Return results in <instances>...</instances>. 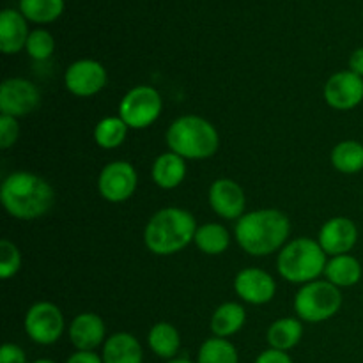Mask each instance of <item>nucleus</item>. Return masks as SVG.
<instances>
[{"label":"nucleus","instance_id":"nucleus-1","mask_svg":"<svg viewBox=\"0 0 363 363\" xmlns=\"http://www.w3.org/2000/svg\"><path fill=\"white\" fill-rule=\"evenodd\" d=\"M0 201L11 216L34 220L46 215L55 202V191L43 177L30 172H14L4 179Z\"/></svg>","mask_w":363,"mask_h":363},{"label":"nucleus","instance_id":"nucleus-2","mask_svg":"<svg viewBox=\"0 0 363 363\" xmlns=\"http://www.w3.org/2000/svg\"><path fill=\"white\" fill-rule=\"evenodd\" d=\"M291 233L289 218L279 209H259L247 213L236 223V240L247 254H273L286 243Z\"/></svg>","mask_w":363,"mask_h":363},{"label":"nucleus","instance_id":"nucleus-3","mask_svg":"<svg viewBox=\"0 0 363 363\" xmlns=\"http://www.w3.org/2000/svg\"><path fill=\"white\" fill-rule=\"evenodd\" d=\"M197 222L181 208H165L156 213L145 227V247L156 255H170L183 250L195 240Z\"/></svg>","mask_w":363,"mask_h":363},{"label":"nucleus","instance_id":"nucleus-4","mask_svg":"<svg viewBox=\"0 0 363 363\" xmlns=\"http://www.w3.org/2000/svg\"><path fill=\"white\" fill-rule=\"evenodd\" d=\"M170 151L184 160H206L218 149L220 138L209 121L197 116H184L174 121L167 131Z\"/></svg>","mask_w":363,"mask_h":363},{"label":"nucleus","instance_id":"nucleus-5","mask_svg":"<svg viewBox=\"0 0 363 363\" xmlns=\"http://www.w3.org/2000/svg\"><path fill=\"white\" fill-rule=\"evenodd\" d=\"M277 268L287 282L308 284L325 273L326 254L315 241L298 238L282 248Z\"/></svg>","mask_w":363,"mask_h":363},{"label":"nucleus","instance_id":"nucleus-6","mask_svg":"<svg viewBox=\"0 0 363 363\" xmlns=\"http://www.w3.org/2000/svg\"><path fill=\"white\" fill-rule=\"evenodd\" d=\"M342 294L332 282H308L294 298V311L307 323H321L340 311Z\"/></svg>","mask_w":363,"mask_h":363},{"label":"nucleus","instance_id":"nucleus-7","mask_svg":"<svg viewBox=\"0 0 363 363\" xmlns=\"http://www.w3.org/2000/svg\"><path fill=\"white\" fill-rule=\"evenodd\" d=\"M162 113V96L149 85H140L128 92L119 105V117L128 128L142 130L155 123Z\"/></svg>","mask_w":363,"mask_h":363},{"label":"nucleus","instance_id":"nucleus-8","mask_svg":"<svg viewBox=\"0 0 363 363\" xmlns=\"http://www.w3.org/2000/svg\"><path fill=\"white\" fill-rule=\"evenodd\" d=\"M25 332L41 346H50L60 339L64 332V315L57 305L39 301L28 308L25 315Z\"/></svg>","mask_w":363,"mask_h":363},{"label":"nucleus","instance_id":"nucleus-9","mask_svg":"<svg viewBox=\"0 0 363 363\" xmlns=\"http://www.w3.org/2000/svg\"><path fill=\"white\" fill-rule=\"evenodd\" d=\"M39 101V89L25 78H7L0 87V110L4 116H27L38 108Z\"/></svg>","mask_w":363,"mask_h":363},{"label":"nucleus","instance_id":"nucleus-10","mask_svg":"<svg viewBox=\"0 0 363 363\" xmlns=\"http://www.w3.org/2000/svg\"><path fill=\"white\" fill-rule=\"evenodd\" d=\"M137 172L131 163L112 162L99 174V194L108 202H124L137 190Z\"/></svg>","mask_w":363,"mask_h":363},{"label":"nucleus","instance_id":"nucleus-11","mask_svg":"<svg viewBox=\"0 0 363 363\" xmlns=\"http://www.w3.org/2000/svg\"><path fill=\"white\" fill-rule=\"evenodd\" d=\"M64 84L71 94L89 98V96L98 94L106 85V69L96 60H77L67 67L64 74Z\"/></svg>","mask_w":363,"mask_h":363},{"label":"nucleus","instance_id":"nucleus-12","mask_svg":"<svg viewBox=\"0 0 363 363\" xmlns=\"http://www.w3.org/2000/svg\"><path fill=\"white\" fill-rule=\"evenodd\" d=\"M325 99L332 108H354L363 101V78L353 71L335 73L326 82Z\"/></svg>","mask_w":363,"mask_h":363},{"label":"nucleus","instance_id":"nucleus-13","mask_svg":"<svg viewBox=\"0 0 363 363\" xmlns=\"http://www.w3.org/2000/svg\"><path fill=\"white\" fill-rule=\"evenodd\" d=\"M234 289L238 296L252 305H264L275 296V280L269 273L259 268L241 269L234 280Z\"/></svg>","mask_w":363,"mask_h":363},{"label":"nucleus","instance_id":"nucleus-14","mask_svg":"<svg viewBox=\"0 0 363 363\" xmlns=\"http://www.w3.org/2000/svg\"><path fill=\"white\" fill-rule=\"evenodd\" d=\"M358 241V229L353 220L337 216V218L328 220L319 230V241L325 254L333 255H346L347 252L353 250Z\"/></svg>","mask_w":363,"mask_h":363},{"label":"nucleus","instance_id":"nucleus-15","mask_svg":"<svg viewBox=\"0 0 363 363\" xmlns=\"http://www.w3.org/2000/svg\"><path fill=\"white\" fill-rule=\"evenodd\" d=\"M209 204L222 218H241L245 211L243 188L233 179H216L209 188Z\"/></svg>","mask_w":363,"mask_h":363},{"label":"nucleus","instance_id":"nucleus-16","mask_svg":"<svg viewBox=\"0 0 363 363\" xmlns=\"http://www.w3.org/2000/svg\"><path fill=\"white\" fill-rule=\"evenodd\" d=\"M69 339L78 351H94L105 340V323L91 312L77 315L71 323Z\"/></svg>","mask_w":363,"mask_h":363},{"label":"nucleus","instance_id":"nucleus-17","mask_svg":"<svg viewBox=\"0 0 363 363\" xmlns=\"http://www.w3.org/2000/svg\"><path fill=\"white\" fill-rule=\"evenodd\" d=\"M27 18L14 9H4L0 13V50L4 53H18L28 41Z\"/></svg>","mask_w":363,"mask_h":363},{"label":"nucleus","instance_id":"nucleus-18","mask_svg":"<svg viewBox=\"0 0 363 363\" xmlns=\"http://www.w3.org/2000/svg\"><path fill=\"white\" fill-rule=\"evenodd\" d=\"M103 363H142V346L131 333H116L103 346Z\"/></svg>","mask_w":363,"mask_h":363},{"label":"nucleus","instance_id":"nucleus-19","mask_svg":"<svg viewBox=\"0 0 363 363\" xmlns=\"http://www.w3.org/2000/svg\"><path fill=\"white\" fill-rule=\"evenodd\" d=\"M184 176H186V163L176 152H165L152 165V181L165 190L179 186Z\"/></svg>","mask_w":363,"mask_h":363},{"label":"nucleus","instance_id":"nucleus-20","mask_svg":"<svg viewBox=\"0 0 363 363\" xmlns=\"http://www.w3.org/2000/svg\"><path fill=\"white\" fill-rule=\"evenodd\" d=\"M245 319H247V314L240 303H234V301L223 303L213 314L211 332L215 333V337L227 339V337L234 335L243 328Z\"/></svg>","mask_w":363,"mask_h":363},{"label":"nucleus","instance_id":"nucleus-21","mask_svg":"<svg viewBox=\"0 0 363 363\" xmlns=\"http://www.w3.org/2000/svg\"><path fill=\"white\" fill-rule=\"evenodd\" d=\"M325 275L328 282L337 287H351L360 282L362 264L353 255H337L332 261L326 262Z\"/></svg>","mask_w":363,"mask_h":363},{"label":"nucleus","instance_id":"nucleus-22","mask_svg":"<svg viewBox=\"0 0 363 363\" xmlns=\"http://www.w3.org/2000/svg\"><path fill=\"white\" fill-rule=\"evenodd\" d=\"M303 335V326L298 319L284 318L273 323L268 330V344L272 350L289 351L301 340Z\"/></svg>","mask_w":363,"mask_h":363},{"label":"nucleus","instance_id":"nucleus-23","mask_svg":"<svg viewBox=\"0 0 363 363\" xmlns=\"http://www.w3.org/2000/svg\"><path fill=\"white\" fill-rule=\"evenodd\" d=\"M147 342L152 353L158 354L160 358L174 360L181 347V337L176 326H172L170 323H158L149 332Z\"/></svg>","mask_w":363,"mask_h":363},{"label":"nucleus","instance_id":"nucleus-24","mask_svg":"<svg viewBox=\"0 0 363 363\" xmlns=\"http://www.w3.org/2000/svg\"><path fill=\"white\" fill-rule=\"evenodd\" d=\"M332 163L339 172L357 174L363 170V144L357 140H344L332 151Z\"/></svg>","mask_w":363,"mask_h":363},{"label":"nucleus","instance_id":"nucleus-25","mask_svg":"<svg viewBox=\"0 0 363 363\" xmlns=\"http://www.w3.org/2000/svg\"><path fill=\"white\" fill-rule=\"evenodd\" d=\"M195 245L208 255L223 254L229 247V233L220 223H204L195 233Z\"/></svg>","mask_w":363,"mask_h":363},{"label":"nucleus","instance_id":"nucleus-26","mask_svg":"<svg viewBox=\"0 0 363 363\" xmlns=\"http://www.w3.org/2000/svg\"><path fill=\"white\" fill-rule=\"evenodd\" d=\"M128 124L121 117H105L94 128V140L103 149H116L126 140Z\"/></svg>","mask_w":363,"mask_h":363},{"label":"nucleus","instance_id":"nucleus-27","mask_svg":"<svg viewBox=\"0 0 363 363\" xmlns=\"http://www.w3.org/2000/svg\"><path fill=\"white\" fill-rule=\"evenodd\" d=\"M20 11L34 23H50L64 11V0H20Z\"/></svg>","mask_w":363,"mask_h":363},{"label":"nucleus","instance_id":"nucleus-28","mask_svg":"<svg viewBox=\"0 0 363 363\" xmlns=\"http://www.w3.org/2000/svg\"><path fill=\"white\" fill-rule=\"evenodd\" d=\"M197 363H240L238 351L227 339H208L199 350Z\"/></svg>","mask_w":363,"mask_h":363},{"label":"nucleus","instance_id":"nucleus-29","mask_svg":"<svg viewBox=\"0 0 363 363\" xmlns=\"http://www.w3.org/2000/svg\"><path fill=\"white\" fill-rule=\"evenodd\" d=\"M27 52L32 59L35 60H46L52 57L53 50H55V39L48 30H34L30 32L27 41Z\"/></svg>","mask_w":363,"mask_h":363},{"label":"nucleus","instance_id":"nucleus-30","mask_svg":"<svg viewBox=\"0 0 363 363\" xmlns=\"http://www.w3.org/2000/svg\"><path fill=\"white\" fill-rule=\"evenodd\" d=\"M21 266V255L16 245L9 240L0 241V277L11 279Z\"/></svg>","mask_w":363,"mask_h":363},{"label":"nucleus","instance_id":"nucleus-31","mask_svg":"<svg viewBox=\"0 0 363 363\" xmlns=\"http://www.w3.org/2000/svg\"><path fill=\"white\" fill-rule=\"evenodd\" d=\"M18 131L20 126L16 123V117L0 116V147L9 149L18 140Z\"/></svg>","mask_w":363,"mask_h":363},{"label":"nucleus","instance_id":"nucleus-32","mask_svg":"<svg viewBox=\"0 0 363 363\" xmlns=\"http://www.w3.org/2000/svg\"><path fill=\"white\" fill-rule=\"evenodd\" d=\"M0 363H27V357L16 344H4L0 350Z\"/></svg>","mask_w":363,"mask_h":363},{"label":"nucleus","instance_id":"nucleus-33","mask_svg":"<svg viewBox=\"0 0 363 363\" xmlns=\"http://www.w3.org/2000/svg\"><path fill=\"white\" fill-rule=\"evenodd\" d=\"M255 363H293V360H291V357L286 351H277L269 347L268 351L259 354Z\"/></svg>","mask_w":363,"mask_h":363},{"label":"nucleus","instance_id":"nucleus-34","mask_svg":"<svg viewBox=\"0 0 363 363\" xmlns=\"http://www.w3.org/2000/svg\"><path fill=\"white\" fill-rule=\"evenodd\" d=\"M66 363H103V358L94 351H77L67 358Z\"/></svg>","mask_w":363,"mask_h":363},{"label":"nucleus","instance_id":"nucleus-35","mask_svg":"<svg viewBox=\"0 0 363 363\" xmlns=\"http://www.w3.org/2000/svg\"><path fill=\"white\" fill-rule=\"evenodd\" d=\"M350 71L363 78V48L354 50L350 57Z\"/></svg>","mask_w":363,"mask_h":363},{"label":"nucleus","instance_id":"nucleus-36","mask_svg":"<svg viewBox=\"0 0 363 363\" xmlns=\"http://www.w3.org/2000/svg\"><path fill=\"white\" fill-rule=\"evenodd\" d=\"M169 363H194L188 358H174V360H169Z\"/></svg>","mask_w":363,"mask_h":363},{"label":"nucleus","instance_id":"nucleus-37","mask_svg":"<svg viewBox=\"0 0 363 363\" xmlns=\"http://www.w3.org/2000/svg\"><path fill=\"white\" fill-rule=\"evenodd\" d=\"M32 363H55V362H52V360H46V358H43V360H35V362H32Z\"/></svg>","mask_w":363,"mask_h":363}]
</instances>
